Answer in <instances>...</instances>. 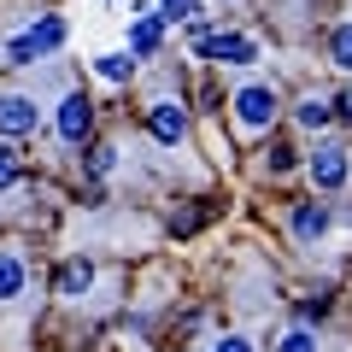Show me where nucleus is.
Returning <instances> with one entry per match:
<instances>
[{
  "mask_svg": "<svg viewBox=\"0 0 352 352\" xmlns=\"http://www.w3.org/2000/svg\"><path fill=\"white\" fill-rule=\"evenodd\" d=\"M112 164H118V147L94 141V147H88V159H82V170H88V182H100V176H112Z\"/></svg>",
  "mask_w": 352,
  "mask_h": 352,
  "instance_id": "obj_17",
  "label": "nucleus"
},
{
  "mask_svg": "<svg viewBox=\"0 0 352 352\" xmlns=\"http://www.w3.org/2000/svg\"><path fill=\"white\" fill-rule=\"evenodd\" d=\"M305 176H311V188H317V194L346 188V176H352V153L340 147V141H317L311 159H305Z\"/></svg>",
  "mask_w": 352,
  "mask_h": 352,
  "instance_id": "obj_5",
  "label": "nucleus"
},
{
  "mask_svg": "<svg viewBox=\"0 0 352 352\" xmlns=\"http://www.w3.org/2000/svg\"><path fill=\"white\" fill-rule=\"evenodd\" d=\"M53 129H59L65 147H88V135H94V94L65 88V94H59V112H53Z\"/></svg>",
  "mask_w": 352,
  "mask_h": 352,
  "instance_id": "obj_4",
  "label": "nucleus"
},
{
  "mask_svg": "<svg viewBox=\"0 0 352 352\" xmlns=\"http://www.w3.org/2000/svg\"><path fill=\"white\" fill-rule=\"evenodd\" d=\"M94 76H100V82H129V76H135V53L129 47L100 53V59H94Z\"/></svg>",
  "mask_w": 352,
  "mask_h": 352,
  "instance_id": "obj_13",
  "label": "nucleus"
},
{
  "mask_svg": "<svg viewBox=\"0 0 352 352\" xmlns=\"http://www.w3.org/2000/svg\"><path fill=\"white\" fill-rule=\"evenodd\" d=\"M329 65L352 71V18H346V24H335V30H329Z\"/></svg>",
  "mask_w": 352,
  "mask_h": 352,
  "instance_id": "obj_16",
  "label": "nucleus"
},
{
  "mask_svg": "<svg viewBox=\"0 0 352 352\" xmlns=\"http://www.w3.org/2000/svg\"><path fill=\"white\" fill-rule=\"evenodd\" d=\"M212 352H258V346H252L247 335H217V340H212Z\"/></svg>",
  "mask_w": 352,
  "mask_h": 352,
  "instance_id": "obj_20",
  "label": "nucleus"
},
{
  "mask_svg": "<svg viewBox=\"0 0 352 352\" xmlns=\"http://www.w3.org/2000/svg\"><path fill=\"white\" fill-rule=\"evenodd\" d=\"M30 294V258L18 247H0V311H24Z\"/></svg>",
  "mask_w": 352,
  "mask_h": 352,
  "instance_id": "obj_6",
  "label": "nucleus"
},
{
  "mask_svg": "<svg viewBox=\"0 0 352 352\" xmlns=\"http://www.w3.org/2000/svg\"><path fill=\"white\" fill-rule=\"evenodd\" d=\"M335 124H352V82L335 94Z\"/></svg>",
  "mask_w": 352,
  "mask_h": 352,
  "instance_id": "obj_21",
  "label": "nucleus"
},
{
  "mask_svg": "<svg viewBox=\"0 0 352 352\" xmlns=\"http://www.w3.org/2000/svg\"><path fill=\"white\" fill-rule=\"evenodd\" d=\"M147 135L159 141V147H182V141H188V106L170 100V94H159V100L147 106Z\"/></svg>",
  "mask_w": 352,
  "mask_h": 352,
  "instance_id": "obj_8",
  "label": "nucleus"
},
{
  "mask_svg": "<svg viewBox=\"0 0 352 352\" xmlns=\"http://www.w3.org/2000/svg\"><path fill=\"white\" fill-rule=\"evenodd\" d=\"M294 124L311 129V135H323V129L335 124V100H323V94H305V100L294 106Z\"/></svg>",
  "mask_w": 352,
  "mask_h": 352,
  "instance_id": "obj_12",
  "label": "nucleus"
},
{
  "mask_svg": "<svg viewBox=\"0 0 352 352\" xmlns=\"http://www.w3.org/2000/svg\"><path fill=\"white\" fill-rule=\"evenodd\" d=\"M100 282V270H94V258L88 252H71V258L53 270V294H59L65 305H76V300H88V288Z\"/></svg>",
  "mask_w": 352,
  "mask_h": 352,
  "instance_id": "obj_9",
  "label": "nucleus"
},
{
  "mask_svg": "<svg viewBox=\"0 0 352 352\" xmlns=\"http://www.w3.org/2000/svg\"><path fill=\"white\" fill-rule=\"evenodd\" d=\"M329 311V294H311V300H300V317H323Z\"/></svg>",
  "mask_w": 352,
  "mask_h": 352,
  "instance_id": "obj_22",
  "label": "nucleus"
},
{
  "mask_svg": "<svg viewBox=\"0 0 352 352\" xmlns=\"http://www.w3.org/2000/svg\"><path fill=\"white\" fill-rule=\"evenodd\" d=\"M159 41H164V18L159 12H135V24H129V53H135V59H153Z\"/></svg>",
  "mask_w": 352,
  "mask_h": 352,
  "instance_id": "obj_11",
  "label": "nucleus"
},
{
  "mask_svg": "<svg viewBox=\"0 0 352 352\" xmlns=\"http://www.w3.org/2000/svg\"><path fill=\"white\" fill-rule=\"evenodd\" d=\"M194 53H200V59H212V65H229V71H235V65H252V59H258V41L241 36V30H212L206 41H194Z\"/></svg>",
  "mask_w": 352,
  "mask_h": 352,
  "instance_id": "obj_7",
  "label": "nucleus"
},
{
  "mask_svg": "<svg viewBox=\"0 0 352 352\" xmlns=\"http://www.w3.org/2000/svg\"><path fill=\"white\" fill-rule=\"evenodd\" d=\"M194 12H200V0H159V18H164V24H188Z\"/></svg>",
  "mask_w": 352,
  "mask_h": 352,
  "instance_id": "obj_19",
  "label": "nucleus"
},
{
  "mask_svg": "<svg viewBox=\"0 0 352 352\" xmlns=\"http://www.w3.org/2000/svg\"><path fill=\"white\" fill-rule=\"evenodd\" d=\"M65 36H71V24H65L59 12H36L18 36H6V65H36V59H53V53L65 47Z\"/></svg>",
  "mask_w": 352,
  "mask_h": 352,
  "instance_id": "obj_2",
  "label": "nucleus"
},
{
  "mask_svg": "<svg viewBox=\"0 0 352 352\" xmlns=\"http://www.w3.org/2000/svg\"><path fill=\"white\" fill-rule=\"evenodd\" d=\"M276 352H323V335H311L305 323H294V329L276 335Z\"/></svg>",
  "mask_w": 352,
  "mask_h": 352,
  "instance_id": "obj_15",
  "label": "nucleus"
},
{
  "mask_svg": "<svg viewBox=\"0 0 352 352\" xmlns=\"http://www.w3.org/2000/svg\"><path fill=\"white\" fill-rule=\"evenodd\" d=\"M24 188V159L12 153V141H0V194H18Z\"/></svg>",
  "mask_w": 352,
  "mask_h": 352,
  "instance_id": "obj_14",
  "label": "nucleus"
},
{
  "mask_svg": "<svg viewBox=\"0 0 352 352\" xmlns=\"http://www.w3.org/2000/svg\"><path fill=\"white\" fill-rule=\"evenodd\" d=\"M294 164H300V159H294V147H282V141H270V147H264V159H258V170H264V176H288Z\"/></svg>",
  "mask_w": 352,
  "mask_h": 352,
  "instance_id": "obj_18",
  "label": "nucleus"
},
{
  "mask_svg": "<svg viewBox=\"0 0 352 352\" xmlns=\"http://www.w3.org/2000/svg\"><path fill=\"white\" fill-rule=\"evenodd\" d=\"M329 223H335V212H329V200H300L294 206V217H288V229H294V241H300V247H317V241L329 235Z\"/></svg>",
  "mask_w": 352,
  "mask_h": 352,
  "instance_id": "obj_10",
  "label": "nucleus"
},
{
  "mask_svg": "<svg viewBox=\"0 0 352 352\" xmlns=\"http://www.w3.org/2000/svg\"><path fill=\"white\" fill-rule=\"evenodd\" d=\"M229 118H235V129H241L247 141L270 135L276 118H282V88H276V82H241L235 94H229Z\"/></svg>",
  "mask_w": 352,
  "mask_h": 352,
  "instance_id": "obj_1",
  "label": "nucleus"
},
{
  "mask_svg": "<svg viewBox=\"0 0 352 352\" xmlns=\"http://www.w3.org/2000/svg\"><path fill=\"white\" fill-rule=\"evenodd\" d=\"M41 129L36 88H0V141H30Z\"/></svg>",
  "mask_w": 352,
  "mask_h": 352,
  "instance_id": "obj_3",
  "label": "nucleus"
}]
</instances>
